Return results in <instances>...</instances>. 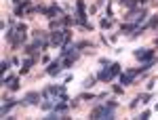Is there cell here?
Masks as SVG:
<instances>
[{
    "label": "cell",
    "mask_w": 158,
    "mask_h": 120,
    "mask_svg": "<svg viewBox=\"0 0 158 120\" xmlns=\"http://www.w3.org/2000/svg\"><path fill=\"white\" fill-rule=\"evenodd\" d=\"M139 72H141V70H131V72H126V74H122V76H120V82H122L124 86H129V84H131V82L135 80V76H137Z\"/></svg>",
    "instance_id": "cell-4"
},
{
    "label": "cell",
    "mask_w": 158,
    "mask_h": 120,
    "mask_svg": "<svg viewBox=\"0 0 158 120\" xmlns=\"http://www.w3.org/2000/svg\"><path fill=\"white\" fill-rule=\"evenodd\" d=\"M38 99H40L38 93H28V95L23 97V101H21V103H25V105H34V103H38Z\"/></svg>",
    "instance_id": "cell-7"
},
{
    "label": "cell",
    "mask_w": 158,
    "mask_h": 120,
    "mask_svg": "<svg viewBox=\"0 0 158 120\" xmlns=\"http://www.w3.org/2000/svg\"><path fill=\"white\" fill-rule=\"evenodd\" d=\"M135 57H137V59H141V61H143V59L148 61V59H152V57H154V53H152L150 48H137V51H135Z\"/></svg>",
    "instance_id": "cell-6"
},
{
    "label": "cell",
    "mask_w": 158,
    "mask_h": 120,
    "mask_svg": "<svg viewBox=\"0 0 158 120\" xmlns=\"http://www.w3.org/2000/svg\"><path fill=\"white\" fill-rule=\"evenodd\" d=\"M110 25H112L110 19H103V21H101V28H110Z\"/></svg>",
    "instance_id": "cell-15"
},
{
    "label": "cell",
    "mask_w": 158,
    "mask_h": 120,
    "mask_svg": "<svg viewBox=\"0 0 158 120\" xmlns=\"http://www.w3.org/2000/svg\"><path fill=\"white\" fill-rule=\"evenodd\" d=\"M61 68H63V63H61V59H57V61H53V63L46 68V74H51V76H57V74L61 72Z\"/></svg>",
    "instance_id": "cell-5"
},
{
    "label": "cell",
    "mask_w": 158,
    "mask_h": 120,
    "mask_svg": "<svg viewBox=\"0 0 158 120\" xmlns=\"http://www.w3.org/2000/svg\"><path fill=\"white\" fill-rule=\"evenodd\" d=\"M156 23H158V17H152V19H150V23H148V28H154Z\"/></svg>",
    "instance_id": "cell-14"
},
{
    "label": "cell",
    "mask_w": 158,
    "mask_h": 120,
    "mask_svg": "<svg viewBox=\"0 0 158 120\" xmlns=\"http://www.w3.org/2000/svg\"><path fill=\"white\" fill-rule=\"evenodd\" d=\"M25 8H28V2H23V4H17V8H15V15H21Z\"/></svg>",
    "instance_id": "cell-11"
},
{
    "label": "cell",
    "mask_w": 158,
    "mask_h": 120,
    "mask_svg": "<svg viewBox=\"0 0 158 120\" xmlns=\"http://www.w3.org/2000/svg\"><path fill=\"white\" fill-rule=\"evenodd\" d=\"M95 80H97V78H95V76H91V78H86V80H84V86H93V82H95Z\"/></svg>",
    "instance_id": "cell-12"
},
{
    "label": "cell",
    "mask_w": 158,
    "mask_h": 120,
    "mask_svg": "<svg viewBox=\"0 0 158 120\" xmlns=\"http://www.w3.org/2000/svg\"><path fill=\"white\" fill-rule=\"evenodd\" d=\"M15 105V99H6V103L2 105V116H6L8 112H11V108Z\"/></svg>",
    "instance_id": "cell-8"
},
{
    "label": "cell",
    "mask_w": 158,
    "mask_h": 120,
    "mask_svg": "<svg viewBox=\"0 0 158 120\" xmlns=\"http://www.w3.org/2000/svg\"><path fill=\"white\" fill-rule=\"evenodd\" d=\"M120 32H122V34H126V32H137V23H129V25H122V28H120Z\"/></svg>",
    "instance_id": "cell-9"
},
{
    "label": "cell",
    "mask_w": 158,
    "mask_h": 120,
    "mask_svg": "<svg viewBox=\"0 0 158 120\" xmlns=\"http://www.w3.org/2000/svg\"><path fill=\"white\" fill-rule=\"evenodd\" d=\"M116 74H120V65H118V63H112V65H110V70H108V68H106V70H101L97 78L101 80V82H110Z\"/></svg>",
    "instance_id": "cell-3"
},
{
    "label": "cell",
    "mask_w": 158,
    "mask_h": 120,
    "mask_svg": "<svg viewBox=\"0 0 158 120\" xmlns=\"http://www.w3.org/2000/svg\"><path fill=\"white\" fill-rule=\"evenodd\" d=\"M6 38L11 40L13 46H19V44L25 40V25H17L15 30H11V32L6 34Z\"/></svg>",
    "instance_id": "cell-2"
},
{
    "label": "cell",
    "mask_w": 158,
    "mask_h": 120,
    "mask_svg": "<svg viewBox=\"0 0 158 120\" xmlns=\"http://www.w3.org/2000/svg\"><path fill=\"white\" fill-rule=\"evenodd\" d=\"M8 65H11V63H8V61H2V65H0V72H2V74H4V72H6V70H8Z\"/></svg>",
    "instance_id": "cell-13"
},
{
    "label": "cell",
    "mask_w": 158,
    "mask_h": 120,
    "mask_svg": "<svg viewBox=\"0 0 158 120\" xmlns=\"http://www.w3.org/2000/svg\"><path fill=\"white\" fill-rule=\"evenodd\" d=\"M32 65H34V59H25V61H23V68H21V72H28Z\"/></svg>",
    "instance_id": "cell-10"
},
{
    "label": "cell",
    "mask_w": 158,
    "mask_h": 120,
    "mask_svg": "<svg viewBox=\"0 0 158 120\" xmlns=\"http://www.w3.org/2000/svg\"><path fill=\"white\" fill-rule=\"evenodd\" d=\"M114 108H116V103H114V101H110L108 105H101V108L93 110V112H91V118H95V120H99V118H112Z\"/></svg>",
    "instance_id": "cell-1"
}]
</instances>
